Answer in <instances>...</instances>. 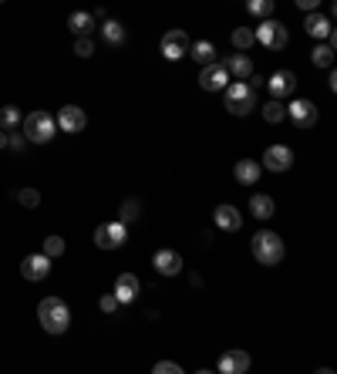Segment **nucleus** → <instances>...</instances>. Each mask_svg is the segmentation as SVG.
Here are the masks:
<instances>
[{"label":"nucleus","instance_id":"1","mask_svg":"<svg viewBox=\"0 0 337 374\" xmlns=\"http://www.w3.org/2000/svg\"><path fill=\"white\" fill-rule=\"evenodd\" d=\"M37 320H41V328L47 334H64L71 328V307L64 304L61 297H44L37 304Z\"/></svg>","mask_w":337,"mask_h":374},{"label":"nucleus","instance_id":"2","mask_svg":"<svg viewBox=\"0 0 337 374\" xmlns=\"http://www.w3.org/2000/svg\"><path fill=\"white\" fill-rule=\"evenodd\" d=\"M223 98H226V111L236 115V118H246L250 111L257 108V88L246 85V81H230L223 88Z\"/></svg>","mask_w":337,"mask_h":374},{"label":"nucleus","instance_id":"3","mask_svg":"<svg viewBox=\"0 0 337 374\" xmlns=\"http://www.w3.org/2000/svg\"><path fill=\"white\" fill-rule=\"evenodd\" d=\"M250 247H253V256H257V263L263 266H276L283 260V239L270 230H260V233L250 239Z\"/></svg>","mask_w":337,"mask_h":374},{"label":"nucleus","instance_id":"4","mask_svg":"<svg viewBox=\"0 0 337 374\" xmlns=\"http://www.w3.org/2000/svg\"><path fill=\"white\" fill-rule=\"evenodd\" d=\"M54 132H58L54 115H47V111H31V115H24V139L27 142L44 145V142L54 139Z\"/></svg>","mask_w":337,"mask_h":374},{"label":"nucleus","instance_id":"5","mask_svg":"<svg viewBox=\"0 0 337 374\" xmlns=\"http://www.w3.org/2000/svg\"><path fill=\"white\" fill-rule=\"evenodd\" d=\"M253 41L263 47H270V51H283V47L290 44V34H287V27L280 24V20H270V17H263L260 27L253 31Z\"/></svg>","mask_w":337,"mask_h":374},{"label":"nucleus","instance_id":"6","mask_svg":"<svg viewBox=\"0 0 337 374\" xmlns=\"http://www.w3.org/2000/svg\"><path fill=\"white\" fill-rule=\"evenodd\" d=\"M125 239H128V223H122V219L102 223L94 230V247H102V249H118V247H125Z\"/></svg>","mask_w":337,"mask_h":374},{"label":"nucleus","instance_id":"7","mask_svg":"<svg viewBox=\"0 0 337 374\" xmlns=\"http://www.w3.org/2000/svg\"><path fill=\"white\" fill-rule=\"evenodd\" d=\"M159 51H162L166 61H183L185 54H189V34H185L183 27L166 31L162 34V41H159Z\"/></svg>","mask_w":337,"mask_h":374},{"label":"nucleus","instance_id":"8","mask_svg":"<svg viewBox=\"0 0 337 374\" xmlns=\"http://www.w3.org/2000/svg\"><path fill=\"white\" fill-rule=\"evenodd\" d=\"M287 118H290L300 132H307V128H314V125H317L321 115H317V105H314V101H307V98H293L290 108H287Z\"/></svg>","mask_w":337,"mask_h":374},{"label":"nucleus","instance_id":"9","mask_svg":"<svg viewBox=\"0 0 337 374\" xmlns=\"http://www.w3.org/2000/svg\"><path fill=\"white\" fill-rule=\"evenodd\" d=\"M230 71L223 68V61H213V64H202L200 71V88L202 92H223L230 85Z\"/></svg>","mask_w":337,"mask_h":374},{"label":"nucleus","instance_id":"10","mask_svg":"<svg viewBox=\"0 0 337 374\" xmlns=\"http://www.w3.org/2000/svg\"><path fill=\"white\" fill-rule=\"evenodd\" d=\"M47 273H51V256L47 253H31V256L20 260V277L24 280L41 283V280H47Z\"/></svg>","mask_w":337,"mask_h":374},{"label":"nucleus","instance_id":"11","mask_svg":"<svg viewBox=\"0 0 337 374\" xmlns=\"http://www.w3.org/2000/svg\"><path fill=\"white\" fill-rule=\"evenodd\" d=\"M152 266L155 273H162V277H179L183 273V253H176V249H155L152 256Z\"/></svg>","mask_w":337,"mask_h":374},{"label":"nucleus","instance_id":"12","mask_svg":"<svg viewBox=\"0 0 337 374\" xmlns=\"http://www.w3.org/2000/svg\"><path fill=\"white\" fill-rule=\"evenodd\" d=\"M58 128L61 132H68V135H78L85 125H88V115H85V108H78V105H64L61 111H58Z\"/></svg>","mask_w":337,"mask_h":374},{"label":"nucleus","instance_id":"13","mask_svg":"<svg viewBox=\"0 0 337 374\" xmlns=\"http://www.w3.org/2000/svg\"><path fill=\"white\" fill-rule=\"evenodd\" d=\"M290 166H293L290 145H270V149L263 152V169H270V172H287Z\"/></svg>","mask_w":337,"mask_h":374},{"label":"nucleus","instance_id":"14","mask_svg":"<svg viewBox=\"0 0 337 374\" xmlns=\"http://www.w3.org/2000/svg\"><path fill=\"white\" fill-rule=\"evenodd\" d=\"M266 88H270V94H274V98H290V94L297 92V75H293V71H287V68H280V71H274V75H270Z\"/></svg>","mask_w":337,"mask_h":374},{"label":"nucleus","instance_id":"15","mask_svg":"<svg viewBox=\"0 0 337 374\" xmlns=\"http://www.w3.org/2000/svg\"><path fill=\"white\" fill-rule=\"evenodd\" d=\"M216 371H223V374H246V371H250V354H246V351H240V347H233V351H226L223 358L216 361Z\"/></svg>","mask_w":337,"mask_h":374},{"label":"nucleus","instance_id":"16","mask_svg":"<svg viewBox=\"0 0 337 374\" xmlns=\"http://www.w3.org/2000/svg\"><path fill=\"white\" fill-rule=\"evenodd\" d=\"M304 31L310 34V37H324L327 44H334V24H331V17L317 14V11H310V14H307Z\"/></svg>","mask_w":337,"mask_h":374},{"label":"nucleus","instance_id":"17","mask_svg":"<svg viewBox=\"0 0 337 374\" xmlns=\"http://www.w3.org/2000/svg\"><path fill=\"white\" fill-rule=\"evenodd\" d=\"M138 290H142L138 277L125 270V273H118V277H115V290H111V294L118 297V304H132V300H138Z\"/></svg>","mask_w":337,"mask_h":374},{"label":"nucleus","instance_id":"18","mask_svg":"<svg viewBox=\"0 0 337 374\" xmlns=\"http://www.w3.org/2000/svg\"><path fill=\"white\" fill-rule=\"evenodd\" d=\"M213 219H216V226H219V230H226V233H240V226H243V216H240V209H236V206H230V203L216 206Z\"/></svg>","mask_w":337,"mask_h":374},{"label":"nucleus","instance_id":"19","mask_svg":"<svg viewBox=\"0 0 337 374\" xmlns=\"http://www.w3.org/2000/svg\"><path fill=\"white\" fill-rule=\"evenodd\" d=\"M233 175H236L240 186H257L260 175H263V166L260 162H253V158H240V162L233 166Z\"/></svg>","mask_w":337,"mask_h":374},{"label":"nucleus","instance_id":"20","mask_svg":"<svg viewBox=\"0 0 337 374\" xmlns=\"http://www.w3.org/2000/svg\"><path fill=\"white\" fill-rule=\"evenodd\" d=\"M223 68L230 71L233 81L253 78V61H250V54H246V51H240V54H230V61H223Z\"/></svg>","mask_w":337,"mask_h":374},{"label":"nucleus","instance_id":"21","mask_svg":"<svg viewBox=\"0 0 337 374\" xmlns=\"http://www.w3.org/2000/svg\"><path fill=\"white\" fill-rule=\"evenodd\" d=\"M68 27L78 34V37H92L98 31V17L88 14V11H75V14L68 17Z\"/></svg>","mask_w":337,"mask_h":374},{"label":"nucleus","instance_id":"22","mask_svg":"<svg viewBox=\"0 0 337 374\" xmlns=\"http://www.w3.org/2000/svg\"><path fill=\"white\" fill-rule=\"evenodd\" d=\"M250 213H253L257 219H274L276 203L270 199V196H263V192H253V196H250Z\"/></svg>","mask_w":337,"mask_h":374},{"label":"nucleus","instance_id":"23","mask_svg":"<svg viewBox=\"0 0 337 374\" xmlns=\"http://www.w3.org/2000/svg\"><path fill=\"white\" fill-rule=\"evenodd\" d=\"M98 27H102V37H105L108 44H115V47L125 44V37H128V31H125L122 24H118V20H108V17L98 24Z\"/></svg>","mask_w":337,"mask_h":374},{"label":"nucleus","instance_id":"24","mask_svg":"<svg viewBox=\"0 0 337 374\" xmlns=\"http://www.w3.org/2000/svg\"><path fill=\"white\" fill-rule=\"evenodd\" d=\"M189 54H192L200 64H213L216 61V47L209 44V41H196V44H189Z\"/></svg>","mask_w":337,"mask_h":374},{"label":"nucleus","instance_id":"25","mask_svg":"<svg viewBox=\"0 0 337 374\" xmlns=\"http://www.w3.org/2000/svg\"><path fill=\"white\" fill-rule=\"evenodd\" d=\"M310 61H314V68H331L334 64V44H317L310 51Z\"/></svg>","mask_w":337,"mask_h":374},{"label":"nucleus","instance_id":"26","mask_svg":"<svg viewBox=\"0 0 337 374\" xmlns=\"http://www.w3.org/2000/svg\"><path fill=\"white\" fill-rule=\"evenodd\" d=\"M0 128H4V132L20 128V108H17V105H4V108H0Z\"/></svg>","mask_w":337,"mask_h":374},{"label":"nucleus","instance_id":"27","mask_svg":"<svg viewBox=\"0 0 337 374\" xmlns=\"http://www.w3.org/2000/svg\"><path fill=\"white\" fill-rule=\"evenodd\" d=\"M283 118H287V108L280 105V98H274V101H266V105H263V122L280 125Z\"/></svg>","mask_w":337,"mask_h":374},{"label":"nucleus","instance_id":"28","mask_svg":"<svg viewBox=\"0 0 337 374\" xmlns=\"http://www.w3.org/2000/svg\"><path fill=\"white\" fill-rule=\"evenodd\" d=\"M274 7H276V0H246V11L253 17H260V20L274 14Z\"/></svg>","mask_w":337,"mask_h":374},{"label":"nucleus","instance_id":"29","mask_svg":"<svg viewBox=\"0 0 337 374\" xmlns=\"http://www.w3.org/2000/svg\"><path fill=\"white\" fill-rule=\"evenodd\" d=\"M230 41H233V47H236V51H250V47L257 44V41H253V31H250V27H236Z\"/></svg>","mask_w":337,"mask_h":374},{"label":"nucleus","instance_id":"30","mask_svg":"<svg viewBox=\"0 0 337 374\" xmlns=\"http://www.w3.org/2000/svg\"><path fill=\"white\" fill-rule=\"evenodd\" d=\"M138 213H142V203H138V199H125V203L118 206V219H122V223H135Z\"/></svg>","mask_w":337,"mask_h":374},{"label":"nucleus","instance_id":"31","mask_svg":"<svg viewBox=\"0 0 337 374\" xmlns=\"http://www.w3.org/2000/svg\"><path fill=\"white\" fill-rule=\"evenodd\" d=\"M14 199L20 206H27V209H37V206H41V192H37V189H17Z\"/></svg>","mask_w":337,"mask_h":374},{"label":"nucleus","instance_id":"32","mask_svg":"<svg viewBox=\"0 0 337 374\" xmlns=\"http://www.w3.org/2000/svg\"><path fill=\"white\" fill-rule=\"evenodd\" d=\"M41 253H47L51 260H54V256H61V253H64V239H61V236H47V239H44V249H41Z\"/></svg>","mask_w":337,"mask_h":374},{"label":"nucleus","instance_id":"33","mask_svg":"<svg viewBox=\"0 0 337 374\" xmlns=\"http://www.w3.org/2000/svg\"><path fill=\"white\" fill-rule=\"evenodd\" d=\"M75 54H78V58H92V54H94V41H92V37H78V41H75Z\"/></svg>","mask_w":337,"mask_h":374},{"label":"nucleus","instance_id":"34","mask_svg":"<svg viewBox=\"0 0 337 374\" xmlns=\"http://www.w3.org/2000/svg\"><path fill=\"white\" fill-rule=\"evenodd\" d=\"M98 307H102V313H115V311H118V297H115V294H102Z\"/></svg>","mask_w":337,"mask_h":374},{"label":"nucleus","instance_id":"35","mask_svg":"<svg viewBox=\"0 0 337 374\" xmlns=\"http://www.w3.org/2000/svg\"><path fill=\"white\" fill-rule=\"evenodd\" d=\"M155 374H179L183 368L176 364V361H155V368H152Z\"/></svg>","mask_w":337,"mask_h":374},{"label":"nucleus","instance_id":"36","mask_svg":"<svg viewBox=\"0 0 337 374\" xmlns=\"http://www.w3.org/2000/svg\"><path fill=\"white\" fill-rule=\"evenodd\" d=\"M24 145H27V139H24V135H11V132H7V149H14V152H24Z\"/></svg>","mask_w":337,"mask_h":374},{"label":"nucleus","instance_id":"37","mask_svg":"<svg viewBox=\"0 0 337 374\" xmlns=\"http://www.w3.org/2000/svg\"><path fill=\"white\" fill-rule=\"evenodd\" d=\"M297 7L310 14V11H317V7H321V0H297Z\"/></svg>","mask_w":337,"mask_h":374},{"label":"nucleus","instance_id":"38","mask_svg":"<svg viewBox=\"0 0 337 374\" xmlns=\"http://www.w3.org/2000/svg\"><path fill=\"white\" fill-rule=\"evenodd\" d=\"M0 149H7V132L0 128Z\"/></svg>","mask_w":337,"mask_h":374},{"label":"nucleus","instance_id":"39","mask_svg":"<svg viewBox=\"0 0 337 374\" xmlns=\"http://www.w3.org/2000/svg\"><path fill=\"white\" fill-rule=\"evenodd\" d=\"M0 4H4V0H0Z\"/></svg>","mask_w":337,"mask_h":374}]
</instances>
